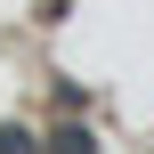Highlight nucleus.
I'll list each match as a JSON object with an SVG mask.
<instances>
[{
	"label": "nucleus",
	"mask_w": 154,
	"mask_h": 154,
	"mask_svg": "<svg viewBox=\"0 0 154 154\" xmlns=\"http://www.w3.org/2000/svg\"><path fill=\"white\" fill-rule=\"evenodd\" d=\"M57 154H89V138H81V130H65V138H57Z\"/></svg>",
	"instance_id": "f257e3e1"
}]
</instances>
